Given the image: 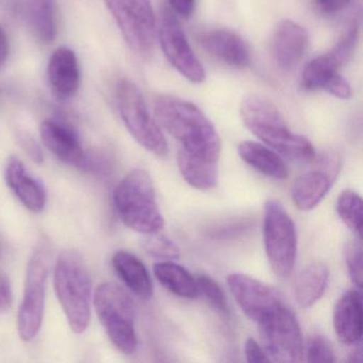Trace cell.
<instances>
[{
    "label": "cell",
    "mask_w": 363,
    "mask_h": 363,
    "mask_svg": "<svg viewBox=\"0 0 363 363\" xmlns=\"http://www.w3.org/2000/svg\"><path fill=\"white\" fill-rule=\"evenodd\" d=\"M155 118L179 142V154L218 164L222 150L220 135L194 104L179 97L160 95L155 101Z\"/></svg>",
    "instance_id": "1"
},
{
    "label": "cell",
    "mask_w": 363,
    "mask_h": 363,
    "mask_svg": "<svg viewBox=\"0 0 363 363\" xmlns=\"http://www.w3.org/2000/svg\"><path fill=\"white\" fill-rule=\"evenodd\" d=\"M244 126L278 155L295 163L313 162L315 150L309 140L293 133L275 105L265 97L248 95L240 105Z\"/></svg>",
    "instance_id": "2"
},
{
    "label": "cell",
    "mask_w": 363,
    "mask_h": 363,
    "mask_svg": "<svg viewBox=\"0 0 363 363\" xmlns=\"http://www.w3.org/2000/svg\"><path fill=\"white\" fill-rule=\"evenodd\" d=\"M55 289L72 330L82 333L91 320L92 277L84 257L75 250L60 254L55 267Z\"/></svg>",
    "instance_id": "3"
},
{
    "label": "cell",
    "mask_w": 363,
    "mask_h": 363,
    "mask_svg": "<svg viewBox=\"0 0 363 363\" xmlns=\"http://www.w3.org/2000/svg\"><path fill=\"white\" fill-rule=\"evenodd\" d=\"M113 203L121 220L135 233L152 235L164 227L154 182L144 169H133L123 178L114 190Z\"/></svg>",
    "instance_id": "4"
},
{
    "label": "cell",
    "mask_w": 363,
    "mask_h": 363,
    "mask_svg": "<svg viewBox=\"0 0 363 363\" xmlns=\"http://www.w3.org/2000/svg\"><path fill=\"white\" fill-rule=\"evenodd\" d=\"M94 305L110 341L123 354H133L138 337L135 303L128 293L113 282H105L96 289Z\"/></svg>",
    "instance_id": "5"
},
{
    "label": "cell",
    "mask_w": 363,
    "mask_h": 363,
    "mask_svg": "<svg viewBox=\"0 0 363 363\" xmlns=\"http://www.w3.org/2000/svg\"><path fill=\"white\" fill-rule=\"evenodd\" d=\"M263 238L272 271L277 277H289L296 261L297 233L292 218L280 201L271 199L265 203Z\"/></svg>",
    "instance_id": "6"
},
{
    "label": "cell",
    "mask_w": 363,
    "mask_h": 363,
    "mask_svg": "<svg viewBox=\"0 0 363 363\" xmlns=\"http://www.w3.org/2000/svg\"><path fill=\"white\" fill-rule=\"evenodd\" d=\"M116 101L121 118L133 139L155 156H167V139L150 116L140 89L129 80H122L116 88Z\"/></svg>",
    "instance_id": "7"
},
{
    "label": "cell",
    "mask_w": 363,
    "mask_h": 363,
    "mask_svg": "<svg viewBox=\"0 0 363 363\" xmlns=\"http://www.w3.org/2000/svg\"><path fill=\"white\" fill-rule=\"evenodd\" d=\"M48 250L40 245L27 265L24 296L18 311V326L21 337L31 341L37 337L43 322L46 279L48 275Z\"/></svg>",
    "instance_id": "8"
},
{
    "label": "cell",
    "mask_w": 363,
    "mask_h": 363,
    "mask_svg": "<svg viewBox=\"0 0 363 363\" xmlns=\"http://www.w3.org/2000/svg\"><path fill=\"white\" fill-rule=\"evenodd\" d=\"M263 348L269 360L299 362L303 359V335L296 316L288 306L281 305L258 323Z\"/></svg>",
    "instance_id": "9"
},
{
    "label": "cell",
    "mask_w": 363,
    "mask_h": 363,
    "mask_svg": "<svg viewBox=\"0 0 363 363\" xmlns=\"http://www.w3.org/2000/svg\"><path fill=\"white\" fill-rule=\"evenodd\" d=\"M129 48L140 55L152 50L156 18L150 0H105Z\"/></svg>",
    "instance_id": "10"
},
{
    "label": "cell",
    "mask_w": 363,
    "mask_h": 363,
    "mask_svg": "<svg viewBox=\"0 0 363 363\" xmlns=\"http://www.w3.org/2000/svg\"><path fill=\"white\" fill-rule=\"evenodd\" d=\"M159 39L167 60L189 82L201 84L206 72L193 52L179 21L171 11H164L159 27Z\"/></svg>",
    "instance_id": "11"
},
{
    "label": "cell",
    "mask_w": 363,
    "mask_h": 363,
    "mask_svg": "<svg viewBox=\"0 0 363 363\" xmlns=\"http://www.w3.org/2000/svg\"><path fill=\"white\" fill-rule=\"evenodd\" d=\"M227 284L242 311L256 324L284 303L273 286L246 274H230Z\"/></svg>",
    "instance_id": "12"
},
{
    "label": "cell",
    "mask_w": 363,
    "mask_h": 363,
    "mask_svg": "<svg viewBox=\"0 0 363 363\" xmlns=\"http://www.w3.org/2000/svg\"><path fill=\"white\" fill-rule=\"evenodd\" d=\"M340 161L333 155L318 159V167L299 176L292 186V199L301 211L313 210L326 196L339 174Z\"/></svg>",
    "instance_id": "13"
},
{
    "label": "cell",
    "mask_w": 363,
    "mask_h": 363,
    "mask_svg": "<svg viewBox=\"0 0 363 363\" xmlns=\"http://www.w3.org/2000/svg\"><path fill=\"white\" fill-rule=\"evenodd\" d=\"M40 135L44 145L59 160L82 171L90 169L91 160L71 127L59 121L48 120L42 123Z\"/></svg>",
    "instance_id": "14"
},
{
    "label": "cell",
    "mask_w": 363,
    "mask_h": 363,
    "mask_svg": "<svg viewBox=\"0 0 363 363\" xmlns=\"http://www.w3.org/2000/svg\"><path fill=\"white\" fill-rule=\"evenodd\" d=\"M309 45L307 30L297 23L284 20L276 27L272 41L274 61L280 69L292 71L301 62Z\"/></svg>",
    "instance_id": "15"
},
{
    "label": "cell",
    "mask_w": 363,
    "mask_h": 363,
    "mask_svg": "<svg viewBox=\"0 0 363 363\" xmlns=\"http://www.w3.org/2000/svg\"><path fill=\"white\" fill-rule=\"evenodd\" d=\"M205 52L225 65L245 69L252 62V52L245 41L228 29L205 31L199 37Z\"/></svg>",
    "instance_id": "16"
},
{
    "label": "cell",
    "mask_w": 363,
    "mask_h": 363,
    "mask_svg": "<svg viewBox=\"0 0 363 363\" xmlns=\"http://www.w3.org/2000/svg\"><path fill=\"white\" fill-rule=\"evenodd\" d=\"M333 328L337 339L346 345H357L362 337V295L348 290L337 299L333 309Z\"/></svg>",
    "instance_id": "17"
},
{
    "label": "cell",
    "mask_w": 363,
    "mask_h": 363,
    "mask_svg": "<svg viewBox=\"0 0 363 363\" xmlns=\"http://www.w3.org/2000/svg\"><path fill=\"white\" fill-rule=\"evenodd\" d=\"M48 76L50 86L59 99L74 96L80 84L79 65L75 52L67 48L55 50L48 62Z\"/></svg>",
    "instance_id": "18"
},
{
    "label": "cell",
    "mask_w": 363,
    "mask_h": 363,
    "mask_svg": "<svg viewBox=\"0 0 363 363\" xmlns=\"http://www.w3.org/2000/svg\"><path fill=\"white\" fill-rule=\"evenodd\" d=\"M6 182L27 209L35 213L43 211L46 206V193L43 186L27 173L22 161L16 157L8 161Z\"/></svg>",
    "instance_id": "19"
},
{
    "label": "cell",
    "mask_w": 363,
    "mask_h": 363,
    "mask_svg": "<svg viewBox=\"0 0 363 363\" xmlns=\"http://www.w3.org/2000/svg\"><path fill=\"white\" fill-rule=\"evenodd\" d=\"M24 18L33 35L41 43L50 44L58 33L56 0H22Z\"/></svg>",
    "instance_id": "20"
},
{
    "label": "cell",
    "mask_w": 363,
    "mask_h": 363,
    "mask_svg": "<svg viewBox=\"0 0 363 363\" xmlns=\"http://www.w3.org/2000/svg\"><path fill=\"white\" fill-rule=\"evenodd\" d=\"M112 265L127 288L140 298L148 299L154 293L150 273L135 255L118 250L112 258Z\"/></svg>",
    "instance_id": "21"
},
{
    "label": "cell",
    "mask_w": 363,
    "mask_h": 363,
    "mask_svg": "<svg viewBox=\"0 0 363 363\" xmlns=\"http://www.w3.org/2000/svg\"><path fill=\"white\" fill-rule=\"evenodd\" d=\"M244 162L267 177L276 180L288 178L289 169L284 159L275 150L257 142L244 141L238 147Z\"/></svg>",
    "instance_id": "22"
},
{
    "label": "cell",
    "mask_w": 363,
    "mask_h": 363,
    "mask_svg": "<svg viewBox=\"0 0 363 363\" xmlns=\"http://www.w3.org/2000/svg\"><path fill=\"white\" fill-rule=\"evenodd\" d=\"M329 269L325 263L313 262L303 267L295 281V298L301 308L318 303L327 289Z\"/></svg>",
    "instance_id": "23"
},
{
    "label": "cell",
    "mask_w": 363,
    "mask_h": 363,
    "mask_svg": "<svg viewBox=\"0 0 363 363\" xmlns=\"http://www.w3.org/2000/svg\"><path fill=\"white\" fill-rule=\"evenodd\" d=\"M154 273L159 282L173 294L188 299L199 296L196 278L182 265L171 261L158 262L154 265Z\"/></svg>",
    "instance_id": "24"
},
{
    "label": "cell",
    "mask_w": 363,
    "mask_h": 363,
    "mask_svg": "<svg viewBox=\"0 0 363 363\" xmlns=\"http://www.w3.org/2000/svg\"><path fill=\"white\" fill-rule=\"evenodd\" d=\"M339 65L333 57L326 52L322 56L316 57L306 65L301 75V86L307 91L324 89L328 80L335 74L339 73Z\"/></svg>",
    "instance_id": "25"
},
{
    "label": "cell",
    "mask_w": 363,
    "mask_h": 363,
    "mask_svg": "<svg viewBox=\"0 0 363 363\" xmlns=\"http://www.w3.org/2000/svg\"><path fill=\"white\" fill-rule=\"evenodd\" d=\"M337 212L344 224L357 238L362 229V199L354 190H344L337 199Z\"/></svg>",
    "instance_id": "26"
},
{
    "label": "cell",
    "mask_w": 363,
    "mask_h": 363,
    "mask_svg": "<svg viewBox=\"0 0 363 363\" xmlns=\"http://www.w3.org/2000/svg\"><path fill=\"white\" fill-rule=\"evenodd\" d=\"M143 247L150 256L164 261L177 260L180 257V250L177 244L169 237L159 233L147 235L144 239Z\"/></svg>",
    "instance_id": "27"
},
{
    "label": "cell",
    "mask_w": 363,
    "mask_h": 363,
    "mask_svg": "<svg viewBox=\"0 0 363 363\" xmlns=\"http://www.w3.org/2000/svg\"><path fill=\"white\" fill-rule=\"evenodd\" d=\"M197 286H199V295H203L208 303L218 310L220 313L228 314V301L224 290L220 284L206 274H199L196 277Z\"/></svg>",
    "instance_id": "28"
},
{
    "label": "cell",
    "mask_w": 363,
    "mask_h": 363,
    "mask_svg": "<svg viewBox=\"0 0 363 363\" xmlns=\"http://www.w3.org/2000/svg\"><path fill=\"white\" fill-rule=\"evenodd\" d=\"M361 238L348 240L344 246V260L352 284L362 288V244Z\"/></svg>",
    "instance_id": "29"
},
{
    "label": "cell",
    "mask_w": 363,
    "mask_h": 363,
    "mask_svg": "<svg viewBox=\"0 0 363 363\" xmlns=\"http://www.w3.org/2000/svg\"><path fill=\"white\" fill-rule=\"evenodd\" d=\"M358 40L359 26L357 24H352L347 31L340 38L337 43L329 50L328 54L333 57L340 69L354 56Z\"/></svg>",
    "instance_id": "30"
},
{
    "label": "cell",
    "mask_w": 363,
    "mask_h": 363,
    "mask_svg": "<svg viewBox=\"0 0 363 363\" xmlns=\"http://www.w3.org/2000/svg\"><path fill=\"white\" fill-rule=\"evenodd\" d=\"M303 354L308 362H335V357L333 347L326 337L312 335L303 346Z\"/></svg>",
    "instance_id": "31"
},
{
    "label": "cell",
    "mask_w": 363,
    "mask_h": 363,
    "mask_svg": "<svg viewBox=\"0 0 363 363\" xmlns=\"http://www.w3.org/2000/svg\"><path fill=\"white\" fill-rule=\"evenodd\" d=\"M323 90L341 99H350L352 95V86H350V82L343 76L340 75V73L333 75L328 80Z\"/></svg>",
    "instance_id": "32"
},
{
    "label": "cell",
    "mask_w": 363,
    "mask_h": 363,
    "mask_svg": "<svg viewBox=\"0 0 363 363\" xmlns=\"http://www.w3.org/2000/svg\"><path fill=\"white\" fill-rule=\"evenodd\" d=\"M18 143L21 144L24 152L30 157L31 160L35 161V163H42L43 152L33 137H31L29 133H18Z\"/></svg>",
    "instance_id": "33"
},
{
    "label": "cell",
    "mask_w": 363,
    "mask_h": 363,
    "mask_svg": "<svg viewBox=\"0 0 363 363\" xmlns=\"http://www.w3.org/2000/svg\"><path fill=\"white\" fill-rule=\"evenodd\" d=\"M246 360L247 362H269V356L265 352L264 348L252 337H248L244 346Z\"/></svg>",
    "instance_id": "34"
},
{
    "label": "cell",
    "mask_w": 363,
    "mask_h": 363,
    "mask_svg": "<svg viewBox=\"0 0 363 363\" xmlns=\"http://www.w3.org/2000/svg\"><path fill=\"white\" fill-rule=\"evenodd\" d=\"M12 305V289L9 279L0 273V313L6 312Z\"/></svg>",
    "instance_id": "35"
},
{
    "label": "cell",
    "mask_w": 363,
    "mask_h": 363,
    "mask_svg": "<svg viewBox=\"0 0 363 363\" xmlns=\"http://www.w3.org/2000/svg\"><path fill=\"white\" fill-rule=\"evenodd\" d=\"M350 0H315V5L325 14H335L347 7Z\"/></svg>",
    "instance_id": "36"
},
{
    "label": "cell",
    "mask_w": 363,
    "mask_h": 363,
    "mask_svg": "<svg viewBox=\"0 0 363 363\" xmlns=\"http://www.w3.org/2000/svg\"><path fill=\"white\" fill-rule=\"evenodd\" d=\"M172 9L182 18H189L194 11L195 0H169Z\"/></svg>",
    "instance_id": "37"
},
{
    "label": "cell",
    "mask_w": 363,
    "mask_h": 363,
    "mask_svg": "<svg viewBox=\"0 0 363 363\" xmlns=\"http://www.w3.org/2000/svg\"><path fill=\"white\" fill-rule=\"evenodd\" d=\"M9 56V41H8L7 33L0 26V67L5 65Z\"/></svg>",
    "instance_id": "38"
},
{
    "label": "cell",
    "mask_w": 363,
    "mask_h": 363,
    "mask_svg": "<svg viewBox=\"0 0 363 363\" xmlns=\"http://www.w3.org/2000/svg\"><path fill=\"white\" fill-rule=\"evenodd\" d=\"M1 252H3V246H1V242H0V258H1Z\"/></svg>",
    "instance_id": "39"
}]
</instances>
